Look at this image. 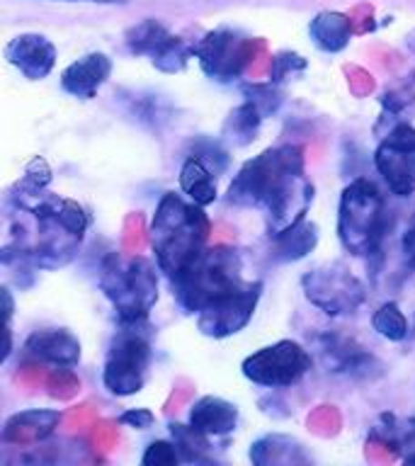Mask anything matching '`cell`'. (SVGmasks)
<instances>
[{"instance_id":"6da1fadb","label":"cell","mask_w":415,"mask_h":466,"mask_svg":"<svg viewBox=\"0 0 415 466\" xmlns=\"http://www.w3.org/2000/svg\"><path fill=\"white\" fill-rule=\"evenodd\" d=\"M313 182L306 177V151L299 144L269 146L246 160L226 189L233 207L265 211L269 238L306 218L313 204Z\"/></svg>"},{"instance_id":"7a4b0ae2","label":"cell","mask_w":415,"mask_h":466,"mask_svg":"<svg viewBox=\"0 0 415 466\" xmlns=\"http://www.w3.org/2000/svg\"><path fill=\"white\" fill-rule=\"evenodd\" d=\"M204 209L207 207L175 192H166L156 204L148 224V240L156 265L167 282L185 272L209 246L211 221Z\"/></svg>"},{"instance_id":"3957f363","label":"cell","mask_w":415,"mask_h":466,"mask_svg":"<svg viewBox=\"0 0 415 466\" xmlns=\"http://www.w3.org/2000/svg\"><path fill=\"white\" fill-rule=\"evenodd\" d=\"M158 265L144 255L107 253L100 262L97 287L116 313V323L148 320L158 304Z\"/></svg>"},{"instance_id":"277c9868","label":"cell","mask_w":415,"mask_h":466,"mask_svg":"<svg viewBox=\"0 0 415 466\" xmlns=\"http://www.w3.org/2000/svg\"><path fill=\"white\" fill-rule=\"evenodd\" d=\"M391 217L386 197L369 177H355L342 187L338 204V240L349 255L371 258L381 250Z\"/></svg>"},{"instance_id":"5b68a950","label":"cell","mask_w":415,"mask_h":466,"mask_svg":"<svg viewBox=\"0 0 415 466\" xmlns=\"http://www.w3.org/2000/svg\"><path fill=\"white\" fill-rule=\"evenodd\" d=\"M243 284V258L231 246H207L185 272L170 279L173 299L185 313L202 311L226 291Z\"/></svg>"},{"instance_id":"8992f818","label":"cell","mask_w":415,"mask_h":466,"mask_svg":"<svg viewBox=\"0 0 415 466\" xmlns=\"http://www.w3.org/2000/svg\"><path fill=\"white\" fill-rule=\"evenodd\" d=\"M153 328L148 320L119 323L102 364V386L116 399L144 391L153 364Z\"/></svg>"},{"instance_id":"52a82bcc","label":"cell","mask_w":415,"mask_h":466,"mask_svg":"<svg viewBox=\"0 0 415 466\" xmlns=\"http://www.w3.org/2000/svg\"><path fill=\"white\" fill-rule=\"evenodd\" d=\"M192 46H195L197 64L207 78L217 83H233L253 64L255 49L260 46V42L246 35L243 29L221 25L204 32L202 39L192 42Z\"/></svg>"},{"instance_id":"ba28073f","label":"cell","mask_w":415,"mask_h":466,"mask_svg":"<svg viewBox=\"0 0 415 466\" xmlns=\"http://www.w3.org/2000/svg\"><path fill=\"white\" fill-rule=\"evenodd\" d=\"M311 352L291 338L255 350L240 362V371L250 384L272 389V391L297 386L311 371Z\"/></svg>"},{"instance_id":"9c48e42d","label":"cell","mask_w":415,"mask_h":466,"mask_svg":"<svg viewBox=\"0 0 415 466\" xmlns=\"http://www.w3.org/2000/svg\"><path fill=\"white\" fill-rule=\"evenodd\" d=\"M309 304L326 316H352L367 301V287L345 262H326L301 277Z\"/></svg>"},{"instance_id":"30bf717a","label":"cell","mask_w":415,"mask_h":466,"mask_svg":"<svg viewBox=\"0 0 415 466\" xmlns=\"http://www.w3.org/2000/svg\"><path fill=\"white\" fill-rule=\"evenodd\" d=\"M262 291H265V284L260 279L243 282L236 289L226 291L197 313V330L211 340H226V338L238 335L253 320Z\"/></svg>"},{"instance_id":"8fae6325","label":"cell","mask_w":415,"mask_h":466,"mask_svg":"<svg viewBox=\"0 0 415 466\" xmlns=\"http://www.w3.org/2000/svg\"><path fill=\"white\" fill-rule=\"evenodd\" d=\"M374 167L396 197L415 195V127L396 122L374 148Z\"/></svg>"},{"instance_id":"7c38bea8","label":"cell","mask_w":415,"mask_h":466,"mask_svg":"<svg viewBox=\"0 0 415 466\" xmlns=\"http://www.w3.org/2000/svg\"><path fill=\"white\" fill-rule=\"evenodd\" d=\"M25 364H49L56 370H73L83 357L78 335L68 328H36L25 338L20 350Z\"/></svg>"},{"instance_id":"4fadbf2b","label":"cell","mask_w":415,"mask_h":466,"mask_svg":"<svg viewBox=\"0 0 415 466\" xmlns=\"http://www.w3.org/2000/svg\"><path fill=\"white\" fill-rule=\"evenodd\" d=\"M56 58L58 51L54 42L39 32H22L5 44V61L27 80L49 78Z\"/></svg>"},{"instance_id":"5bb4252c","label":"cell","mask_w":415,"mask_h":466,"mask_svg":"<svg viewBox=\"0 0 415 466\" xmlns=\"http://www.w3.org/2000/svg\"><path fill=\"white\" fill-rule=\"evenodd\" d=\"M115 71V61L105 51H90L61 71V90L76 100H93Z\"/></svg>"},{"instance_id":"9a60e30c","label":"cell","mask_w":415,"mask_h":466,"mask_svg":"<svg viewBox=\"0 0 415 466\" xmlns=\"http://www.w3.org/2000/svg\"><path fill=\"white\" fill-rule=\"evenodd\" d=\"M240 410L236 403L221 399V396H202L189 408L187 422L192 428L209 437H226L238 428Z\"/></svg>"},{"instance_id":"2e32d148","label":"cell","mask_w":415,"mask_h":466,"mask_svg":"<svg viewBox=\"0 0 415 466\" xmlns=\"http://www.w3.org/2000/svg\"><path fill=\"white\" fill-rule=\"evenodd\" d=\"M119 107L127 116H131L138 127L151 131H160L170 122L173 116V105L151 93V90H129V87H119L115 93Z\"/></svg>"},{"instance_id":"e0dca14e","label":"cell","mask_w":415,"mask_h":466,"mask_svg":"<svg viewBox=\"0 0 415 466\" xmlns=\"http://www.w3.org/2000/svg\"><path fill=\"white\" fill-rule=\"evenodd\" d=\"M309 36L323 54H340L352 42V20L338 10H320L309 22Z\"/></svg>"},{"instance_id":"ac0fdd59","label":"cell","mask_w":415,"mask_h":466,"mask_svg":"<svg viewBox=\"0 0 415 466\" xmlns=\"http://www.w3.org/2000/svg\"><path fill=\"white\" fill-rule=\"evenodd\" d=\"M272 240V260L275 262H299L304 260L306 255H311L319 248L320 231L319 226L313 224L311 218H301L299 224L284 228L277 233Z\"/></svg>"},{"instance_id":"d6986e66","label":"cell","mask_w":415,"mask_h":466,"mask_svg":"<svg viewBox=\"0 0 415 466\" xmlns=\"http://www.w3.org/2000/svg\"><path fill=\"white\" fill-rule=\"evenodd\" d=\"M177 185H180L182 195L189 197L199 207H209V204L218 199L217 173L202 158L189 156V153L187 158L182 160L180 173H177Z\"/></svg>"},{"instance_id":"ffe728a7","label":"cell","mask_w":415,"mask_h":466,"mask_svg":"<svg viewBox=\"0 0 415 466\" xmlns=\"http://www.w3.org/2000/svg\"><path fill=\"white\" fill-rule=\"evenodd\" d=\"M64 420V413L56 410V408H25L20 413L10 415L5 420V428H3V435L5 437L10 432H20V437L15 440V442H20V440H35V442H42L49 435H54V430L61 425Z\"/></svg>"},{"instance_id":"44dd1931","label":"cell","mask_w":415,"mask_h":466,"mask_svg":"<svg viewBox=\"0 0 415 466\" xmlns=\"http://www.w3.org/2000/svg\"><path fill=\"white\" fill-rule=\"evenodd\" d=\"M173 36V32L163 22L156 20V17H146V20L131 25L124 32V44H127L129 54H134V56H146L151 61Z\"/></svg>"},{"instance_id":"7402d4cb","label":"cell","mask_w":415,"mask_h":466,"mask_svg":"<svg viewBox=\"0 0 415 466\" xmlns=\"http://www.w3.org/2000/svg\"><path fill=\"white\" fill-rule=\"evenodd\" d=\"M265 116L258 112L255 105H250L248 100H243L238 107H233L228 112V116L224 119V127H221V141H228L236 148H243V146H250L258 138V131H260Z\"/></svg>"},{"instance_id":"603a6c76","label":"cell","mask_w":415,"mask_h":466,"mask_svg":"<svg viewBox=\"0 0 415 466\" xmlns=\"http://www.w3.org/2000/svg\"><path fill=\"white\" fill-rule=\"evenodd\" d=\"M323 355L333 357V371H342L348 377H371V364H379L374 357L355 348L352 342L333 340V338H326Z\"/></svg>"},{"instance_id":"cb8c5ba5","label":"cell","mask_w":415,"mask_h":466,"mask_svg":"<svg viewBox=\"0 0 415 466\" xmlns=\"http://www.w3.org/2000/svg\"><path fill=\"white\" fill-rule=\"evenodd\" d=\"M170 430V437L177 444V450H180L182 461H195V464H207L211 461L209 450H211V437L199 432L192 425H182V422H170L167 425Z\"/></svg>"},{"instance_id":"d4e9b609","label":"cell","mask_w":415,"mask_h":466,"mask_svg":"<svg viewBox=\"0 0 415 466\" xmlns=\"http://www.w3.org/2000/svg\"><path fill=\"white\" fill-rule=\"evenodd\" d=\"M371 328L389 342H403L408 338V319L396 301H384L371 313Z\"/></svg>"},{"instance_id":"484cf974","label":"cell","mask_w":415,"mask_h":466,"mask_svg":"<svg viewBox=\"0 0 415 466\" xmlns=\"http://www.w3.org/2000/svg\"><path fill=\"white\" fill-rule=\"evenodd\" d=\"M371 440H381L384 444H391L393 450L400 447H415V418L399 420L396 415H381V425L371 430Z\"/></svg>"},{"instance_id":"4316f807","label":"cell","mask_w":415,"mask_h":466,"mask_svg":"<svg viewBox=\"0 0 415 466\" xmlns=\"http://www.w3.org/2000/svg\"><path fill=\"white\" fill-rule=\"evenodd\" d=\"M195 58V46L175 35L163 49L151 58V66L160 73H182Z\"/></svg>"},{"instance_id":"83f0119b","label":"cell","mask_w":415,"mask_h":466,"mask_svg":"<svg viewBox=\"0 0 415 466\" xmlns=\"http://www.w3.org/2000/svg\"><path fill=\"white\" fill-rule=\"evenodd\" d=\"M240 93H243V97H246L250 105L258 107V112H260L265 119H268V116H275L284 105V93L279 90V86L269 83V80L268 83H246V86H240Z\"/></svg>"},{"instance_id":"f1b7e54d","label":"cell","mask_w":415,"mask_h":466,"mask_svg":"<svg viewBox=\"0 0 415 466\" xmlns=\"http://www.w3.org/2000/svg\"><path fill=\"white\" fill-rule=\"evenodd\" d=\"M272 447H275V454H269L262 466H269V464H309L311 457L304 451V444L294 440L289 435H279V432H272V435H265Z\"/></svg>"},{"instance_id":"f546056e","label":"cell","mask_w":415,"mask_h":466,"mask_svg":"<svg viewBox=\"0 0 415 466\" xmlns=\"http://www.w3.org/2000/svg\"><path fill=\"white\" fill-rule=\"evenodd\" d=\"M189 156L202 158L217 175L226 173L228 166H231V156H228V148L221 144V138H195V141L189 144Z\"/></svg>"},{"instance_id":"4dcf8cb0","label":"cell","mask_w":415,"mask_h":466,"mask_svg":"<svg viewBox=\"0 0 415 466\" xmlns=\"http://www.w3.org/2000/svg\"><path fill=\"white\" fill-rule=\"evenodd\" d=\"M306 68H309V58L297 54V51H277L269 61V83L284 86L287 80L294 78L297 73H304Z\"/></svg>"},{"instance_id":"1f68e13d","label":"cell","mask_w":415,"mask_h":466,"mask_svg":"<svg viewBox=\"0 0 415 466\" xmlns=\"http://www.w3.org/2000/svg\"><path fill=\"white\" fill-rule=\"evenodd\" d=\"M51 185V166L46 163V158L42 156H35V158L29 160L27 166H25V173L17 182H15V187L27 189V192H42Z\"/></svg>"},{"instance_id":"d6a6232c","label":"cell","mask_w":415,"mask_h":466,"mask_svg":"<svg viewBox=\"0 0 415 466\" xmlns=\"http://www.w3.org/2000/svg\"><path fill=\"white\" fill-rule=\"evenodd\" d=\"M180 461L182 457L175 440H153L141 454V466H175Z\"/></svg>"},{"instance_id":"836d02e7","label":"cell","mask_w":415,"mask_h":466,"mask_svg":"<svg viewBox=\"0 0 415 466\" xmlns=\"http://www.w3.org/2000/svg\"><path fill=\"white\" fill-rule=\"evenodd\" d=\"M116 420L131 430H148V428H153L156 415H153L148 408H127L124 413H119V418H116Z\"/></svg>"},{"instance_id":"e575fe53","label":"cell","mask_w":415,"mask_h":466,"mask_svg":"<svg viewBox=\"0 0 415 466\" xmlns=\"http://www.w3.org/2000/svg\"><path fill=\"white\" fill-rule=\"evenodd\" d=\"M400 253H403L406 268L415 272V211L410 214L406 228L400 233Z\"/></svg>"},{"instance_id":"d590c367","label":"cell","mask_w":415,"mask_h":466,"mask_svg":"<svg viewBox=\"0 0 415 466\" xmlns=\"http://www.w3.org/2000/svg\"><path fill=\"white\" fill-rule=\"evenodd\" d=\"M0 299H3V326H10L15 311V297L13 291H10V287H3V289H0Z\"/></svg>"},{"instance_id":"8d00e7d4","label":"cell","mask_w":415,"mask_h":466,"mask_svg":"<svg viewBox=\"0 0 415 466\" xmlns=\"http://www.w3.org/2000/svg\"><path fill=\"white\" fill-rule=\"evenodd\" d=\"M10 352H13V328L3 326V355H0V362H7Z\"/></svg>"},{"instance_id":"74e56055","label":"cell","mask_w":415,"mask_h":466,"mask_svg":"<svg viewBox=\"0 0 415 466\" xmlns=\"http://www.w3.org/2000/svg\"><path fill=\"white\" fill-rule=\"evenodd\" d=\"M51 3H97V5H124L127 0H51Z\"/></svg>"},{"instance_id":"f35d334b","label":"cell","mask_w":415,"mask_h":466,"mask_svg":"<svg viewBox=\"0 0 415 466\" xmlns=\"http://www.w3.org/2000/svg\"><path fill=\"white\" fill-rule=\"evenodd\" d=\"M403 461H406V464H410V466H415V447L408 451L406 457H403Z\"/></svg>"}]
</instances>
